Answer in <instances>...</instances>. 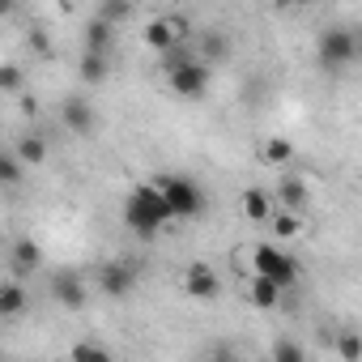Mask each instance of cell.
I'll return each mask as SVG.
<instances>
[{"label": "cell", "mask_w": 362, "mask_h": 362, "mask_svg": "<svg viewBox=\"0 0 362 362\" xmlns=\"http://www.w3.org/2000/svg\"><path fill=\"white\" fill-rule=\"evenodd\" d=\"M124 222H128V230H136V235H158V230L170 222V209H166V201H162V192H158L153 184H141V188H132L128 201H124Z\"/></svg>", "instance_id": "1"}, {"label": "cell", "mask_w": 362, "mask_h": 362, "mask_svg": "<svg viewBox=\"0 0 362 362\" xmlns=\"http://www.w3.org/2000/svg\"><path fill=\"white\" fill-rule=\"evenodd\" d=\"M162 73H166V81H170V90H175L179 98H192V103H197V98H205V94H209V64H205V60L184 56V47L166 52Z\"/></svg>", "instance_id": "2"}, {"label": "cell", "mask_w": 362, "mask_h": 362, "mask_svg": "<svg viewBox=\"0 0 362 362\" xmlns=\"http://www.w3.org/2000/svg\"><path fill=\"white\" fill-rule=\"evenodd\" d=\"M153 188L162 192L170 218H201V214H205V192H201V184H192V179H184V175H166V179H158Z\"/></svg>", "instance_id": "3"}, {"label": "cell", "mask_w": 362, "mask_h": 362, "mask_svg": "<svg viewBox=\"0 0 362 362\" xmlns=\"http://www.w3.org/2000/svg\"><path fill=\"white\" fill-rule=\"evenodd\" d=\"M315 56H320V64H324L328 73L345 69V64L358 56V39H354V30H349V26H324L320 39H315Z\"/></svg>", "instance_id": "4"}, {"label": "cell", "mask_w": 362, "mask_h": 362, "mask_svg": "<svg viewBox=\"0 0 362 362\" xmlns=\"http://www.w3.org/2000/svg\"><path fill=\"white\" fill-rule=\"evenodd\" d=\"M252 264H256V277L273 281L277 290H290V286L298 281V264H294L286 252H277L273 243H260V247L252 252Z\"/></svg>", "instance_id": "5"}, {"label": "cell", "mask_w": 362, "mask_h": 362, "mask_svg": "<svg viewBox=\"0 0 362 362\" xmlns=\"http://www.w3.org/2000/svg\"><path fill=\"white\" fill-rule=\"evenodd\" d=\"M60 115H64V128H69V132H77V136H90V132L98 128V111H94V107H90V98H81V94L64 98Z\"/></svg>", "instance_id": "6"}, {"label": "cell", "mask_w": 362, "mask_h": 362, "mask_svg": "<svg viewBox=\"0 0 362 362\" xmlns=\"http://www.w3.org/2000/svg\"><path fill=\"white\" fill-rule=\"evenodd\" d=\"M98 286H103L107 298H128V294L136 290V269L124 264V260H111V264L98 273Z\"/></svg>", "instance_id": "7"}, {"label": "cell", "mask_w": 362, "mask_h": 362, "mask_svg": "<svg viewBox=\"0 0 362 362\" xmlns=\"http://www.w3.org/2000/svg\"><path fill=\"white\" fill-rule=\"evenodd\" d=\"M52 298H56V307H64V311H81V307H86V281H81L77 273L60 269V273L52 277Z\"/></svg>", "instance_id": "8"}, {"label": "cell", "mask_w": 362, "mask_h": 362, "mask_svg": "<svg viewBox=\"0 0 362 362\" xmlns=\"http://www.w3.org/2000/svg\"><path fill=\"white\" fill-rule=\"evenodd\" d=\"M145 43L158 47V52H175L179 43H184V22H170V18H158L145 26Z\"/></svg>", "instance_id": "9"}, {"label": "cell", "mask_w": 362, "mask_h": 362, "mask_svg": "<svg viewBox=\"0 0 362 362\" xmlns=\"http://www.w3.org/2000/svg\"><path fill=\"white\" fill-rule=\"evenodd\" d=\"M184 290H188L192 298H218L222 281H218V273H214L209 264H188V273H184Z\"/></svg>", "instance_id": "10"}, {"label": "cell", "mask_w": 362, "mask_h": 362, "mask_svg": "<svg viewBox=\"0 0 362 362\" xmlns=\"http://www.w3.org/2000/svg\"><path fill=\"white\" fill-rule=\"evenodd\" d=\"M26 307H30V294H26L22 281H5V286H0V320H13Z\"/></svg>", "instance_id": "11"}, {"label": "cell", "mask_w": 362, "mask_h": 362, "mask_svg": "<svg viewBox=\"0 0 362 362\" xmlns=\"http://www.w3.org/2000/svg\"><path fill=\"white\" fill-rule=\"evenodd\" d=\"M13 158H18L22 166H39V162L47 158V141H43L39 132H26V136L18 141V149H13Z\"/></svg>", "instance_id": "12"}, {"label": "cell", "mask_w": 362, "mask_h": 362, "mask_svg": "<svg viewBox=\"0 0 362 362\" xmlns=\"http://www.w3.org/2000/svg\"><path fill=\"white\" fill-rule=\"evenodd\" d=\"M111 35H115V26H107V22H98V18H90V22H86V52H94V56H107V47H111Z\"/></svg>", "instance_id": "13"}, {"label": "cell", "mask_w": 362, "mask_h": 362, "mask_svg": "<svg viewBox=\"0 0 362 362\" xmlns=\"http://www.w3.org/2000/svg\"><path fill=\"white\" fill-rule=\"evenodd\" d=\"M13 264H18V273H35V269L43 264V252H39V243H35V239H22V243L13 247Z\"/></svg>", "instance_id": "14"}, {"label": "cell", "mask_w": 362, "mask_h": 362, "mask_svg": "<svg viewBox=\"0 0 362 362\" xmlns=\"http://www.w3.org/2000/svg\"><path fill=\"white\" fill-rule=\"evenodd\" d=\"M281 205H286L290 214L307 205V184H303L298 175H286V179H281Z\"/></svg>", "instance_id": "15"}, {"label": "cell", "mask_w": 362, "mask_h": 362, "mask_svg": "<svg viewBox=\"0 0 362 362\" xmlns=\"http://www.w3.org/2000/svg\"><path fill=\"white\" fill-rule=\"evenodd\" d=\"M26 179V166L13 158V149H0V188H13Z\"/></svg>", "instance_id": "16"}, {"label": "cell", "mask_w": 362, "mask_h": 362, "mask_svg": "<svg viewBox=\"0 0 362 362\" xmlns=\"http://www.w3.org/2000/svg\"><path fill=\"white\" fill-rule=\"evenodd\" d=\"M107 77V56H94V52H81V81L98 86Z\"/></svg>", "instance_id": "17"}, {"label": "cell", "mask_w": 362, "mask_h": 362, "mask_svg": "<svg viewBox=\"0 0 362 362\" xmlns=\"http://www.w3.org/2000/svg\"><path fill=\"white\" fill-rule=\"evenodd\" d=\"M243 214H247L252 222H264V218H269V197H264L260 188H247V192H243Z\"/></svg>", "instance_id": "18"}, {"label": "cell", "mask_w": 362, "mask_h": 362, "mask_svg": "<svg viewBox=\"0 0 362 362\" xmlns=\"http://www.w3.org/2000/svg\"><path fill=\"white\" fill-rule=\"evenodd\" d=\"M0 90L5 94H22L26 90V73H22V64H0Z\"/></svg>", "instance_id": "19"}, {"label": "cell", "mask_w": 362, "mask_h": 362, "mask_svg": "<svg viewBox=\"0 0 362 362\" xmlns=\"http://www.w3.org/2000/svg\"><path fill=\"white\" fill-rule=\"evenodd\" d=\"M273 362H307V354L294 337H277L273 341Z\"/></svg>", "instance_id": "20"}, {"label": "cell", "mask_w": 362, "mask_h": 362, "mask_svg": "<svg viewBox=\"0 0 362 362\" xmlns=\"http://www.w3.org/2000/svg\"><path fill=\"white\" fill-rule=\"evenodd\" d=\"M73 362H115V358H111L98 341H90V337H86V341H77V345H73Z\"/></svg>", "instance_id": "21"}, {"label": "cell", "mask_w": 362, "mask_h": 362, "mask_svg": "<svg viewBox=\"0 0 362 362\" xmlns=\"http://www.w3.org/2000/svg\"><path fill=\"white\" fill-rule=\"evenodd\" d=\"M132 18V5L128 0H107V5H98V22H107V26H119V22H128Z\"/></svg>", "instance_id": "22"}, {"label": "cell", "mask_w": 362, "mask_h": 362, "mask_svg": "<svg viewBox=\"0 0 362 362\" xmlns=\"http://www.w3.org/2000/svg\"><path fill=\"white\" fill-rule=\"evenodd\" d=\"M277 298H281V290H277L273 281L252 277V303H256V307H277Z\"/></svg>", "instance_id": "23"}, {"label": "cell", "mask_w": 362, "mask_h": 362, "mask_svg": "<svg viewBox=\"0 0 362 362\" xmlns=\"http://www.w3.org/2000/svg\"><path fill=\"white\" fill-rule=\"evenodd\" d=\"M264 158L277 162V166H286V162H294V145H290L286 136H273V141L264 145Z\"/></svg>", "instance_id": "24"}, {"label": "cell", "mask_w": 362, "mask_h": 362, "mask_svg": "<svg viewBox=\"0 0 362 362\" xmlns=\"http://www.w3.org/2000/svg\"><path fill=\"white\" fill-rule=\"evenodd\" d=\"M337 349H341L345 362H358V358H362V341H358V332H341V337H337Z\"/></svg>", "instance_id": "25"}, {"label": "cell", "mask_w": 362, "mask_h": 362, "mask_svg": "<svg viewBox=\"0 0 362 362\" xmlns=\"http://www.w3.org/2000/svg\"><path fill=\"white\" fill-rule=\"evenodd\" d=\"M201 43H205V56H209V60H222V56H230V43H226L218 30H209Z\"/></svg>", "instance_id": "26"}, {"label": "cell", "mask_w": 362, "mask_h": 362, "mask_svg": "<svg viewBox=\"0 0 362 362\" xmlns=\"http://www.w3.org/2000/svg\"><path fill=\"white\" fill-rule=\"evenodd\" d=\"M277 230H281V235H294V230H298V218H294V214L277 218Z\"/></svg>", "instance_id": "27"}]
</instances>
